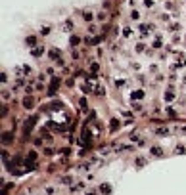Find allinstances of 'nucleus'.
<instances>
[{"label": "nucleus", "mask_w": 186, "mask_h": 195, "mask_svg": "<svg viewBox=\"0 0 186 195\" xmlns=\"http://www.w3.org/2000/svg\"><path fill=\"white\" fill-rule=\"evenodd\" d=\"M100 191H102V193H106V195H108V193H110V191H111V186H110V184H102V186H100Z\"/></svg>", "instance_id": "obj_1"}, {"label": "nucleus", "mask_w": 186, "mask_h": 195, "mask_svg": "<svg viewBox=\"0 0 186 195\" xmlns=\"http://www.w3.org/2000/svg\"><path fill=\"white\" fill-rule=\"evenodd\" d=\"M42 52H44V48H42V46H39V48H35L31 54H33V56H42Z\"/></svg>", "instance_id": "obj_2"}, {"label": "nucleus", "mask_w": 186, "mask_h": 195, "mask_svg": "<svg viewBox=\"0 0 186 195\" xmlns=\"http://www.w3.org/2000/svg\"><path fill=\"white\" fill-rule=\"evenodd\" d=\"M119 128V123H117V121H111V130H117Z\"/></svg>", "instance_id": "obj_3"}, {"label": "nucleus", "mask_w": 186, "mask_h": 195, "mask_svg": "<svg viewBox=\"0 0 186 195\" xmlns=\"http://www.w3.org/2000/svg\"><path fill=\"white\" fill-rule=\"evenodd\" d=\"M58 56H60V54H58V50H52V54H50V58H58Z\"/></svg>", "instance_id": "obj_4"}, {"label": "nucleus", "mask_w": 186, "mask_h": 195, "mask_svg": "<svg viewBox=\"0 0 186 195\" xmlns=\"http://www.w3.org/2000/svg\"><path fill=\"white\" fill-rule=\"evenodd\" d=\"M83 17L86 19V21H90V19H92V15H90V14H83Z\"/></svg>", "instance_id": "obj_5"}, {"label": "nucleus", "mask_w": 186, "mask_h": 195, "mask_svg": "<svg viewBox=\"0 0 186 195\" xmlns=\"http://www.w3.org/2000/svg\"><path fill=\"white\" fill-rule=\"evenodd\" d=\"M86 195H96V193H94V191H88V193H86Z\"/></svg>", "instance_id": "obj_6"}]
</instances>
